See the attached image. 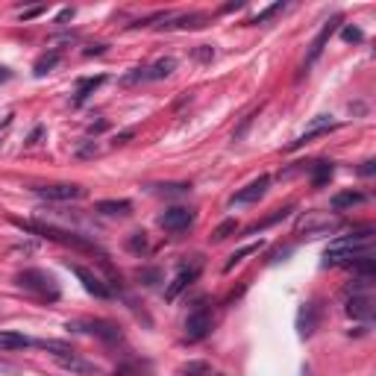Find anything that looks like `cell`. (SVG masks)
Returning <instances> with one entry per match:
<instances>
[{"instance_id": "cb8c5ba5", "label": "cell", "mask_w": 376, "mask_h": 376, "mask_svg": "<svg viewBox=\"0 0 376 376\" xmlns=\"http://www.w3.org/2000/svg\"><path fill=\"white\" fill-rule=\"evenodd\" d=\"M259 250H262V241H253V244H247V247H241V250H235V253L230 256V262L224 264V268H227V271H232V268H235V264H239V262H244L247 256L259 253Z\"/></svg>"}, {"instance_id": "8992f818", "label": "cell", "mask_w": 376, "mask_h": 376, "mask_svg": "<svg viewBox=\"0 0 376 376\" xmlns=\"http://www.w3.org/2000/svg\"><path fill=\"white\" fill-rule=\"evenodd\" d=\"M336 130H338V123H336V121H329L326 115H320V118H315V121L309 123V127H306V130L294 138V142L288 144V150H300V147H306V144H312L315 138H324V135L336 133Z\"/></svg>"}, {"instance_id": "9c48e42d", "label": "cell", "mask_w": 376, "mask_h": 376, "mask_svg": "<svg viewBox=\"0 0 376 376\" xmlns=\"http://www.w3.org/2000/svg\"><path fill=\"white\" fill-rule=\"evenodd\" d=\"M194 224V212L191 209H183V206H174V209H165L159 215V227L168 230V232H183Z\"/></svg>"}, {"instance_id": "f546056e", "label": "cell", "mask_w": 376, "mask_h": 376, "mask_svg": "<svg viewBox=\"0 0 376 376\" xmlns=\"http://www.w3.org/2000/svg\"><path fill=\"white\" fill-rule=\"evenodd\" d=\"M341 38L347 41V45H353V41H361V38H365V33H361L359 27H350V24H347L344 30H341Z\"/></svg>"}, {"instance_id": "7c38bea8", "label": "cell", "mask_w": 376, "mask_h": 376, "mask_svg": "<svg viewBox=\"0 0 376 376\" xmlns=\"http://www.w3.org/2000/svg\"><path fill=\"white\" fill-rule=\"evenodd\" d=\"M74 273H77V280L82 283V288L89 291V294H94V297H100V300H106V297H112V288H109L100 276L97 273H91L89 268H82V264H74Z\"/></svg>"}, {"instance_id": "8fae6325", "label": "cell", "mask_w": 376, "mask_h": 376, "mask_svg": "<svg viewBox=\"0 0 376 376\" xmlns=\"http://www.w3.org/2000/svg\"><path fill=\"white\" fill-rule=\"evenodd\" d=\"M57 365L62 370H71L77 376H97L100 373V368L94 365V361H86L82 356H77L74 350H65V353H57Z\"/></svg>"}, {"instance_id": "ac0fdd59", "label": "cell", "mask_w": 376, "mask_h": 376, "mask_svg": "<svg viewBox=\"0 0 376 376\" xmlns=\"http://www.w3.org/2000/svg\"><path fill=\"white\" fill-rule=\"evenodd\" d=\"M27 347H33V338H27L24 332H9V329H0V350H27Z\"/></svg>"}, {"instance_id": "7a4b0ae2", "label": "cell", "mask_w": 376, "mask_h": 376, "mask_svg": "<svg viewBox=\"0 0 376 376\" xmlns=\"http://www.w3.org/2000/svg\"><path fill=\"white\" fill-rule=\"evenodd\" d=\"M15 227H21L24 232H33V235H41V239L47 241H57L62 247H74V250H89V253H94L97 244H91L89 239H82V235L77 232H68V230H59L53 224H41V220H12Z\"/></svg>"}, {"instance_id": "d6a6232c", "label": "cell", "mask_w": 376, "mask_h": 376, "mask_svg": "<svg viewBox=\"0 0 376 376\" xmlns=\"http://www.w3.org/2000/svg\"><path fill=\"white\" fill-rule=\"evenodd\" d=\"M138 276H142V280H144V285H153V283L159 280V271H142Z\"/></svg>"}, {"instance_id": "4fadbf2b", "label": "cell", "mask_w": 376, "mask_h": 376, "mask_svg": "<svg viewBox=\"0 0 376 376\" xmlns=\"http://www.w3.org/2000/svg\"><path fill=\"white\" fill-rule=\"evenodd\" d=\"M347 315L368 324V320L373 317V294L370 291H359V294H353L350 300H347Z\"/></svg>"}, {"instance_id": "8d00e7d4", "label": "cell", "mask_w": 376, "mask_h": 376, "mask_svg": "<svg viewBox=\"0 0 376 376\" xmlns=\"http://www.w3.org/2000/svg\"><path fill=\"white\" fill-rule=\"evenodd\" d=\"M9 127H12V115H6L3 121H0V135H3V133H6Z\"/></svg>"}, {"instance_id": "d6986e66", "label": "cell", "mask_w": 376, "mask_h": 376, "mask_svg": "<svg viewBox=\"0 0 376 376\" xmlns=\"http://www.w3.org/2000/svg\"><path fill=\"white\" fill-rule=\"evenodd\" d=\"M368 200V194H361V191H338L336 197L329 200V206L336 209V212H344V209H353L359 203H365Z\"/></svg>"}, {"instance_id": "4dcf8cb0", "label": "cell", "mask_w": 376, "mask_h": 376, "mask_svg": "<svg viewBox=\"0 0 376 376\" xmlns=\"http://www.w3.org/2000/svg\"><path fill=\"white\" fill-rule=\"evenodd\" d=\"M115 376H142V365L138 361H127V365L115 368Z\"/></svg>"}, {"instance_id": "60d3db41", "label": "cell", "mask_w": 376, "mask_h": 376, "mask_svg": "<svg viewBox=\"0 0 376 376\" xmlns=\"http://www.w3.org/2000/svg\"><path fill=\"white\" fill-rule=\"evenodd\" d=\"M212 376H220V373H212Z\"/></svg>"}, {"instance_id": "30bf717a", "label": "cell", "mask_w": 376, "mask_h": 376, "mask_svg": "<svg viewBox=\"0 0 376 376\" xmlns=\"http://www.w3.org/2000/svg\"><path fill=\"white\" fill-rule=\"evenodd\" d=\"M38 197H45V200H80V197H86V188L82 186H74V183H57V186H41L36 188Z\"/></svg>"}, {"instance_id": "5b68a950", "label": "cell", "mask_w": 376, "mask_h": 376, "mask_svg": "<svg viewBox=\"0 0 376 376\" xmlns=\"http://www.w3.org/2000/svg\"><path fill=\"white\" fill-rule=\"evenodd\" d=\"M68 329H74V332H86V336H94V338H100V341H121V326L112 324V320H74V324H68Z\"/></svg>"}, {"instance_id": "6da1fadb", "label": "cell", "mask_w": 376, "mask_h": 376, "mask_svg": "<svg viewBox=\"0 0 376 376\" xmlns=\"http://www.w3.org/2000/svg\"><path fill=\"white\" fill-rule=\"evenodd\" d=\"M373 250V230H359L350 235H338L336 241H329V247L324 250V264L326 268H336V264H350L353 259L365 256Z\"/></svg>"}, {"instance_id": "ab89813d", "label": "cell", "mask_w": 376, "mask_h": 376, "mask_svg": "<svg viewBox=\"0 0 376 376\" xmlns=\"http://www.w3.org/2000/svg\"><path fill=\"white\" fill-rule=\"evenodd\" d=\"M303 376H312V370H309V368H303Z\"/></svg>"}, {"instance_id": "e0dca14e", "label": "cell", "mask_w": 376, "mask_h": 376, "mask_svg": "<svg viewBox=\"0 0 376 376\" xmlns=\"http://www.w3.org/2000/svg\"><path fill=\"white\" fill-rule=\"evenodd\" d=\"M103 82H106V77L103 74H97V77H86V80H80L77 82V91H74V106H82V103H86L89 100V97L97 91V89H100L103 86Z\"/></svg>"}, {"instance_id": "f1b7e54d", "label": "cell", "mask_w": 376, "mask_h": 376, "mask_svg": "<svg viewBox=\"0 0 376 376\" xmlns=\"http://www.w3.org/2000/svg\"><path fill=\"white\" fill-rule=\"evenodd\" d=\"M186 376H212V368L206 365V361H191V365L183 370Z\"/></svg>"}, {"instance_id": "d4e9b609", "label": "cell", "mask_w": 376, "mask_h": 376, "mask_svg": "<svg viewBox=\"0 0 376 376\" xmlns=\"http://www.w3.org/2000/svg\"><path fill=\"white\" fill-rule=\"evenodd\" d=\"M159 194L165 197H183V194H191V186L188 183H162V186H153Z\"/></svg>"}, {"instance_id": "83f0119b", "label": "cell", "mask_w": 376, "mask_h": 376, "mask_svg": "<svg viewBox=\"0 0 376 376\" xmlns=\"http://www.w3.org/2000/svg\"><path fill=\"white\" fill-rule=\"evenodd\" d=\"M285 9V3H273V6H268V9H262V12H256V15L253 18H250L247 24H264V21H268V18H273L276 15V12H283Z\"/></svg>"}, {"instance_id": "f35d334b", "label": "cell", "mask_w": 376, "mask_h": 376, "mask_svg": "<svg viewBox=\"0 0 376 376\" xmlns=\"http://www.w3.org/2000/svg\"><path fill=\"white\" fill-rule=\"evenodd\" d=\"M9 77H12V74H9V71H6V68H3V65H0V82H6V80H9Z\"/></svg>"}, {"instance_id": "484cf974", "label": "cell", "mask_w": 376, "mask_h": 376, "mask_svg": "<svg viewBox=\"0 0 376 376\" xmlns=\"http://www.w3.org/2000/svg\"><path fill=\"white\" fill-rule=\"evenodd\" d=\"M288 215H291V206H285V209H276V212H273L271 218L259 220V224H253V227H250L247 232L253 235V232H259V230H268V227H273V224H276V220H283V218H288Z\"/></svg>"}, {"instance_id": "603a6c76", "label": "cell", "mask_w": 376, "mask_h": 376, "mask_svg": "<svg viewBox=\"0 0 376 376\" xmlns=\"http://www.w3.org/2000/svg\"><path fill=\"white\" fill-rule=\"evenodd\" d=\"M332 174H336V165H332V162H315L312 165V183L317 188H324L332 179Z\"/></svg>"}, {"instance_id": "52a82bcc", "label": "cell", "mask_w": 376, "mask_h": 376, "mask_svg": "<svg viewBox=\"0 0 376 376\" xmlns=\"http://www.w3.org/2000/svg\"><path fill=\"white\" fill-rule=\"evenodd\" d=\"M209 329H212V312H209L206 306H197V309L186 317V338L200 341L209 336Z\"/></svg>"}, {"instance_id": "277c9868", "label": "cell", "mask_w": 376, "mask_h": 376, "mask_svg": "<svg viewBox=\"0 0 376 376\" xmlns=\"http://www.w3.org/2000/svg\"><path fill=\"white\" fill-rule=\"evenodd\" d=\"M176 71V59L174 57H165V59H156L153 65H144V68H135L133 74L123 77V86H133V82H156V80H165Z\"/></svg>"}, {"instance_id": "836d02e7", "label": "cell", "mask_w": 376, "mask_h": 376, "mask_svg": "<svg viewBox=\"0 0 376 376\" xmlns=\"http://www.w3.org/2000/svg\"><path fill=\"white\" fill-rule=\"evenodd\" d=\"M41 12H45V6H33V9H24V12H21V18H24V21H30V18L41 15Z\"/></svg>"}, {"instance_id": "74e56055", "label": "cell", "mask_w": 376, "mask_h": 376, "mask_svg": "<svg viewBox=\"0 0 376 376\" xmlns=\"http://www.w3.org/2000/svg\"><path fill=\"white\" fill-rule=\"evenodd\" d=\"M127 138H133V130H127V133H121V135H115V144H123Z\"/></svg>"}, {"instance_id": "5bb4252c", "label": "cell", "mask_w": 376, "mask_h": 376, "mask_svg": "<svg viewBox=\"0 0 376 376\" xmlns=\"http://www.w3.org/2000/svg\"><path fill=\"white\" fill-rule=\"evenodd\" d=\"M197 276H200V264H191V268H183V271H179L176 276H174V283L168 285V288H165V300H176L179 294H183V291L194 283V280H197Z\"/></svg>"}, {"instance_id": "d590c367", "label": "cell", "mask_w": 376, "mask_h": 376, "mask_svg": "<svg viewBox=\"0 0 376 376\" xmlns=\"http://www.w3.org/2000/svg\"><path fill=\"white\" fill-rule=\"evenodd\" d=\"M68 18H74V9H62V12H59V18H57V24H65Z\"/></svg>"}, {"instance_id": "2e32d148", "label": "cell", "mask_w": 376, "mask_h": 376, "mask_svg": "<svg viewBox=\"0 0 376 376\" xmlns=\"http://www.w3.org/2000/svg\"><path fill=\"white\" fill-rule=\"evenodd\" d=\"M338 24H341V15H336L332 21H326V24H324V30H320V33L315 36V41H312V50H309V57H306V68H309V65H312V62L320 57V53H324L326 41L332 38V33L338 30Z\"/></svg>"}, {"instance_id": "1f68e13d", "label": "cell", "mask_w": 376, "mask_h": 376, "mask_svg": "<svg viewBox=\"0 0 376 376\" xmlns=\"http://www.w3.org/2000/svg\"><path fill=\"white\" fill-rule=\"evenodd\" d=\"M130 250H133V253H142V250H147V239H144V232H133V239H130Z\"/></svg>"}, {"instance_id": "3957f363", "label": "cell", "mask_w": 376, "mask_h": 376, "mask_svg": "<svg viewBox=\"0 0 376 376\" xmlns=\"http://www.w3.org/2000/svg\"><path fill=\"white\" fill-rule=\"evenodd\" d=\"M15 285L30 291V294H36L38 300H59V285L57 280H53L50 273L38 271V268H27L15 276Z\"/></svg>"}, {"instance_id": "ba28073f", "label": "cell", "mask_w": 376, "mask_h": 376, "mask_svg": "<svg viewBox=\"0 0 376 376\" xmlns=\"http://www.w3.org/2000/svg\"><path fill=\"white\" fill-rule=\"evenodd\" d=\"M268 186H271V176H268V174H262L259 179H253V183H247L241 191H235V194H232V200H230V206H250V203H259V200L264 197V191H268Z\"/></svg>"}, {"instance_id": "44dd1931", "label": "cell", "mask_w": 376, "mask_h": 376, "mask_svg": "<svg viewBox=\"0 0 376 376\" xmlns=\"http://www.w3.org/2000/svg\"><path fill=\"white\" fill-rule=\"evenodd\" d=\"M59 59H62V53L59 50H50V53H41V57L36 59V65H33V74L36 77H45V74H50L53 68L59 65Z\"/></svg>"}, {"instance_id": "9a60e30c", "label": "cell", "mask_w": 376, "mask_h": 376, "mask_svg": "<svg viewBox=\"0 0 376 376\" xmlns=\"http://www.w3.org/2000/svg\"><path fill=\"white\" fill-rule=\"evenodd\" d=\"M317 324H320V306L312 300V303H303V309H300V315H297V329H300V336L303 338H309L312 332L317 329Z\"/></svg>"}, {"instance_id": "7402d4cb", "label": "cell", "mask_w": 376, "mask_h": 376, "mask_svg": "<svg viewBox=\"0 0 376 376\" xmlns=\"http://www.w3.org/2000/svg\"><path fill=\"white\" fill-rule=\"evenodd\" d=\"M203 21H206L203 12H191V15L174 18L171 24H165V30H197V27H203Z\"/></svg>"}, {"instance_id": "ffe728a7", "label": "cell", "mask_w": 376, "mask_h": 376, "mask_svg": "<svg viewBox=\"0 0 376 376\" xmlns=\"http://www.w3.org/2000/svg\"><path fill=\"white\" fill-rule=\"evenodd\" d=\"M100 215H109V218H123L133 212V203L130 200H100L94 206Z\"/></svg>"}, {"instance_id": "e575fe53", "label": "cell", "mask_w": 376, "mask_h": 376, "mask_svg": "<svg viewBox=\"0 0 376 376\" xmlns=\"http://www.w3.org/2000/svg\"><path fill=\"white\" fill-rule=\"evenodd\" d=\"M373 165H376L373 159H368V162H361V168H359V174H361V176H373Z\"/></svg>"}, {"instance_id": "4316f807", "label": "cell", "mask_w": 376, "mask_h": 376, "mask_svg": "<svg viewBox=\"0 0 376 376\" xmlns=\"http://www.w3.org/2000/svg\"><path fill=\"white\" fill-rule=\"evenodd\" d=\"M239 232V220H224L215 232H212V241H224V239H230V235H235Z\"/></svg>"}]
</instances>
